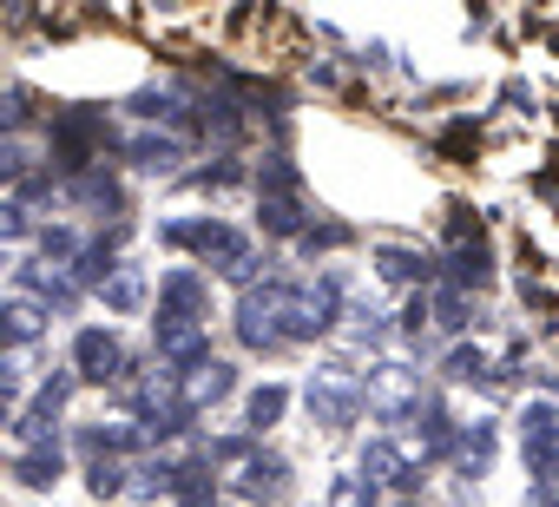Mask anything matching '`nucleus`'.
Returning a JSON list of instances; mask_svg holds the SVG:
<instances>
[{"label":"nucleus","instance_id":"nucleus-1","mask_svg":"<svg viewBox=\"0 0 559 507\" xmlns=\"http://www.w3.org/2000/svg\"><path fill=\"white\" fill-rule=\"evenodd\" d=\"M290 284H263V291H243V304H237V337H243V350H276V343H290Z\"/></svg>","mask_w":559,"mask_h":507},{"label":"nucleus","instance_id":"nucleus-2","mask_svg":"<svg viewBox=\"0 0 559 507\" xmlns=\"http://www.w3.org/2000/svg\"><path fill=\"white\" fill-rule=\"evenodd\" d=\"M165 244L198 250V258H204V264H217V271H230V264H243V258H250L243 231H230V224H217V217H178V224H165Z\"/></svg>","mask_w":559,"mask_h":507},{"label":"nucleus","instance_id":"nucleus-3","mask_svg":"<svg viewBox=\"0 0 559 507\" xmlns=\"http://www.w3.org/2000/svg\"><path fill=\"white\" fill-rule=\"evenodd\" d=\"M369 409L382 415V422H415L428 402H421V369H408V363H376L369 369Z\"/></svg>","mask_w":559,"mask_h":507},{"label":"nucleus","instance_id":"nucleus-4","mask_svg":"<svg viewBox=\"0 0 559 507\" xmlns=\"http://www.w3.org/2000/svg\"><path fill=\"white\" fill-rule=\"evenodd\" d=\"M343 323V284L336 278H317V284H304L297 297H290V343H310V337H323V330H336Z\"/></svg>","mask_w":559,"mask_h":507},{"label":"nucleus","instance_id":"nucleus-5","mask_svg":"<svg viewBox=\"0 0 559 507\" xmlns=\"http://www.w3.org/2000/svg\"><path fill=\"white\" fill-rule=\"evenodd\" d=\"M304 402H310V415H317L323 428H349V422L362 415V402H369V389H362L356 376H343V369H323V376H310V389H304Z\"/></svg>","mask_w":559,"mask_h":507},{"label":"nucleus","instance_id":"nucleus-6","mask_svg":"<svg viewBox=\"0 0 559 507\" xmlns=\"http://www.w3.org/2000/svg\"><path fill=\"white\" fill-rule=\"evenodd\" d=\"M132 409H139V428H145V435H178V428L191 422L185 389H178L171 376H145V382L132 389Z\"/></svg>","mask_w":559,"mask_h":507},{"label":"nucleus","instance_id":"nucleus-7","mask_svg":"<svg viewBox=\"0 0 559 507\" xmlns=\"http://www.w3.org/2000/svg\"><path fill=\"white\" fill-rule=\"evenodd\" d=\"M152 350L171 363V369H198V363H211V343H204V317H165L158 310V323H152Z\"/></svg>","mask_w":559,"mask_h":507},{"label":"nucleus","instance_id":"nucleus-8","mask_svg":"<svg viewBox=\"0 0 559 507\" xmlns=\"http://www.w3.org/2000/svg\"><path fill=\"white\" fill-rule=\"evenodd\" d=\"M99 113H67V119H53V165L60 172H93V145H99Z\"/></svg>","mask_w":559,"mask_h":507},{"label":"nucleus","instance_id":"nucleus-9","mask_svg":"<svg viewBox=\"0 0 559 507\" xmlns=\"http://www.w3.org/2000/svg\"><path fill=\"white\" fill-rule=\"evenodd\" d=\"M73 369H80L86 382H119V376H126L119 337H112V330H80V337H73Z\"/></svg>","mask_w":559,"mask_h":507},{"label":"nucleus","instance_id":"nucleus-10","mask_svg":"<svg viewBox=\"0 0 559 507\" xmlns=\"http://www.w3.org/2000/svg\"><path fill=\"white\" fill-rule=\"evenodd\" d=\"M284 481H290V468H284V455H243L237 461V494L243 500H276V494H284Z\"/></svg>","mask_w":559,"mask_h":507},{"label":"nucleus","instance_id":"nucleus-11","mask_svg":"<svg viewBox=\"0 0 559 507\" xmlns=\"http://www.w3.org/2000/svg\"><path fill=\"white\" fill-rule=\"evenodd\" d=\"M178 389H185V409L198 415V409H211V402H224V396L237 389V369L211 356V363H198L191 376H178Z\"/></svg>","mask_w":559,"mask_h":507},{"label":"nucleus","instance_id":"nucleus-12","mask_svg":"<svg viewBox=\"0 0 559 507\" xmlns=\"http://www.w3.org/2000/svg\"><path fill=\"white\" fill-rule=\"evenodd\" d=\"M376 271L389 284H428L435 278V258H428V250H408V244H382L376 250Z\"/></svg>","mask_w":559,"mask_h":507},{"label":"nucleus","instance_id":"nucleus-13","mask_svg":"<svg viewBox=\"0 0 559 507\" xmlns=\"http://www.w3.org/2000/svg\"><path fill=\"white\" fill-rule=\"evenodd\" d=\"M356 474L376 487V481H395V487H408L415 481V468H408V455L395 448V441H369L362 448V461H356Z\"/></svg>","mask_w":559,"mask_h":507},{"label":"nucleus","instance_id":"nucleus-14","mask_svg":"<svg viewBox=\"0 0 559 507\" xmlns=\"http://www.w3.org/2000/svg\"><path fill=\"white\" fill-rule=\"evenodd\" d=\"M158 310L165 317H204V278L198 271H171L158 284Z\"/></svg>","mask_w":559,"mask_h":507},{"label":"nucleus","instance_id":"nucleus-15","mask_svg":"<svg viewBox=\"0 0 559 507\" xmlns=\"http://www.w3.org/2000/svg\"><path fill=\"white\" fill-rule=\"evenodd\" d=\"M126 152H132L139 172H171V165L185 158V139H178V132H139Z\"/></svg>","mask_w":559,"mask_h":507},{"label":"nucleus","instance_id":"nucleus-16","mask_svg":"<svg viewBox=\"0 0 559 507\" xmlns=\"http://www.w3.org/2000/svg\"><path fill=\"white\" fill-rule=\"evenodd\" d=\"M487 468H493V428H487V422H474V428H461V441H454V474L480 481Z\"/></svg>","mask_w":559,"mask_h":507},{"label":"nucleus","instance_id":"nucleus-17","mask_svg":"<svg viewBox=\"0 0 559 507\" xmlns=\"http://www.w3.org/2000/svg\"><path fill=\"white\" fill-rule=\"evenodd\" d=\"M99 297H106V310H119V317H132L139 304H145V271L139 264H119L106 284H99Z\"/></svg>","mask_w":559,"mask_h":507},{"label":"nucleus","instance_id":"nucleus-18","mask_svg":"<svg viewBox=\"0 0 559 507\" xmlns=\"http://www.w3.org/2000/svg\"><path fill=\"white\" fill-rule=\"evenodd\" d=\"M60 474H67L60 448H21V455H14V481H21V487H53Z\"/></svg>","mask_w":559,"mask_h":507},{"label":"nucleus","instance_id":"nucleus-19","mask_svg":"<svg viewBox=\"0 0 559 507\" xmlns=\"http://www.w3.org/2000/svg\"><path fill=\"white\" fill-rule=\"evenodd\" d=\"M546 441H559V409L552 402H526V415H520V455H533Z\"/></svg>","mask_w":559,"mask_h":507},{"label":"nucleus","instance_id":"nucleus-20","mask_svg":"<svg viewBox=\"0 0 559 507\" xmlns=\"http://www.w3.org/2000/svg\"><path fill=\"white\" fill-rule=\"evenodd\" d=\"M284 409H290V389L263 382V389L243 402V428H250V435H263V428H276V415H284Z\"/></svg>","mask_w":559,"mask_h":507},{"label":"nucleus","instance_id":"nucleus-21","mask_svg":"<svg viewBox=\"0 0 559 507\" xmlns=\"http://www.w3.org/2000/svg\"><path fill=\"white\" fill-rule=\"evenodd\" d=\"M448 278H454V291H467V284H487V250H480V237L467 244H454V258H448Z\"/></svg>","mask_w":559,"mask_h":507},{"label":"nucleus","instance_id":"nucleus-22","mask_svg":"<svg viewBox=\"0 0 559 507\" xmlns=\"http://www.w3.org/2000/svg\"><path fill=\"white\" fill-rule=\"evenodd\" d=\"M67 191H73V198H80L86 211H119V185H112L106 172H80V178H73Z\"/></svg>","mask_w":559,"mask_h":507},{"label":"nucleus","instance_id":"nucleus-23","mask_svg":"<svg viewBox=\"0 0 559 507\" xmlns=\"http://www.w3.org/2000/svg\"><path fill=\"white\" fill-rule=\"evenodd\" d=\"M40 317H47V310H40V297H14V304H8V343H14V350H27V343L40 337Z\"/></svg>","mask_w":559,"mask_h":507},{"label":"nucleus","instance_id":"nucleus-24","mask_svg":"<svg viewBox=\"0 0 559 507\" xmlns=\"http://www.w3.org/2000/svg\"><path fill=\"white\" fill-rule=\"evenodd\" d=\"M441 369H448L454 382H493V376H487V350H480V343H461V350H448V363H441Z\"/></svg>","mask_w":559,"mask_h":507},{"label":"nucleus","instance_id":"nucleus-25","mask_svg":"<svg viewBox=\"0 0 559 507\" xmlns=\"http://www.w3.org/2000/svg\"><path fill=\"white\" fill-rule=\"evenodd\" d=\"M428 323L467 330V291H435V297H428Z\"/></svg>","mask_w":559,"mask_h":507},{"label":"nucleus","instance_id":"nucleus-26","mask_svg":"<svg viewBox=\"0 0 559 507\" xmlns=\"http://www.w3.org/2000/svg\"><path fill=\"white\" fill-rule=\"evenodd\" d=\"M86 481H93V494L106 500V494H119V487H126V461H119V455H93Z\"/></svg>","mask_w":559,"mask_h":507},{"label":"nucleus","instance_id":"nucleus-27","mask_svg":"<svg viewBox=\"0 0 559 507\" xmlns=\"http://www.w3.org/2000/svg\"><path fill=\"white\" fill-rule=\"evenodd\" d=\"M211 500H217L211 474H204V468H185V481H178V507H211Z\"/></svg>","mask_w":559,"mask_h":507},{"label":"nucleus","instance_id":"nucleus-28","mask_svg":"<svg viewBox=\"0 0 559 507\" xmlns=\"http://www.w3.org/2000/svg\"><path fill=\"white\" fill-rule=\"evenodd\" d=\"M132 113H139V119H171V126H178V119H185V113H178V99H171V93H139V99H132Z\"/></svg>","mask_w":559,"mask_h":507},{"label":"nucleus","instance_id":"nucleus-29","mask_svg":"<svg viewBox=\"0 0 559 507\" xmlns=\"http://www.w3.org/2000/svg\"><path fill=\"white\" fill-rule=\"evenodd\" d=\"M40 250H47V264H67V258H86V250H80V244H73L67 231H53V224L40 231Z\"/></svg>","mask_w":559,"mask_h":507},{"label":"nucleus","instance_id":"nucleus-30","mask_svg":"<svg viewBox=\"0 0 559 507\" xmlns=\"http://www.w3.org/2000/svg\"><path fill=\"white\" fill-rule=\"evenodd\" d=\"M362 500H369V481L362 474H343L336 481V507H362Z\"/></svg>","mask_w":559,"mask_h":507},{"label":"nucleus","instance_id":"nucleus-31","mask_svg":"<svg viewBox=\"0 0 559 507\" xmlns=\"http://www.w3.org/2000/svg\"><path fill=\"white\" fill-rule=\"evenodd\" d=\"M27 119H34V106H27V93L14 86V93H8V126H27Z\"/></svg>","mask_w":559,"mask_h":507},{"label":"nucleus","instance_id":"nucleus-32","mask_svg":"<svg viewBox=\"0 0 559 507\" xmlns=\"http://www.w3.org/2000/svg\"><path fill=\"white\" fill-rule=\"evenodd\" d=\"M402 507H415V500H402Z\"/></svg>","mask_w":559,"mask_h":507}]
</instances>
